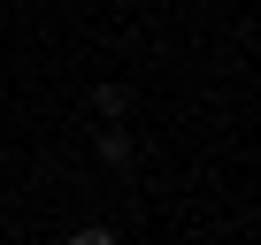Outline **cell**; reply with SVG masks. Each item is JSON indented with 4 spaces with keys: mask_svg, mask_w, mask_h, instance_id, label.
<instances>
[{
    "mask_svg": "<svg viewBox=\"0 0 261 245\" xmlns=\"http://www.w3.org/2000/svg\"><path fill=\"white\" fill-rule=\"evenodd\" d=\"M92 107H100V115H108V122H115V115H123V107H130V92H123V84H100V92H92Z\"/></svg>",
    "mask_w": 261,
    "mask_h": 245,
    "instance_id": "cell-2",
    "label": "cell"
},
{
    "mask_svg": "<svg viewBox=\"0 0 261 245\" xmlns=\"http://www.w3.org/2000/svg\"><path fill=\"white\" fill-rule=\"evenodd\" d=\"M69 245H115V230H77Z\"/></svg>",
    "mask_w": 261,
    "mask_h": 245,
    "instance_id": "cell-3",
    "label": "cell"
},
{
    "mask_svg": "<svg viewBox=\"0 0 261 245\" xmlns=\"http://www.w3.org/2000/svg\"><path fill=\"white\" fill-rule=\"evenodd\" d=\"M100 161L123 169V161H130V131H100Z\"/></svg>",
    "mask_w": 261,
    "mask_h": 245,
    "instance_id": "cell-1",
    "label": "cell"
}]
</instances>
